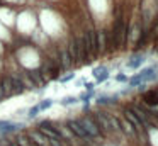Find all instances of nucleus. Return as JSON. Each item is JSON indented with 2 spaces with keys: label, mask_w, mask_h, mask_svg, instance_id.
<instances>
[{
  "label": "nucleus",
  "mask_w": 158,
  "mask_h": 146,
  "mask_svg": "<svg viewBox=\"0 0 158 146\" xmlns=\"http://www.w3.org/2000/svg\"><path fill=\"white\" fill-rule=\"evenodd\" d=\"M127 36H129V32H127V20L124 19V15L116 17L112 31H110V34H109V41H110L114 49L124 48V44H126V41H127Z\"/></svg>",
  "instance_id": "nucleus-1"
},
{
  "label": "nucleus",
  "mask_w": 158,
  "mask_h": 146,
  "mask_svg": "<svg viewBox=\"0 0 158 146\" xmlns=\"http://www.w3.org/2000/svg\"><path fill=\"white\" fill-rule=\"evenodd\" d=\"M77 121L80 122V126L85 129V132L92 139H99V138H102V136H104L102 131H100V127L97 126L95 119H94L92 115H82V117H78Z\"/></svg>",
  "instance_id": "nucleus-2"
},
{
  "label": "nucleus",
  "mask_w": 158,
  "mask_h": 146,
  "mask_svg": "<svg viewBox=\"0 0 158 146\" xmlns=\"http://www.w3.org/2000/svg\"><path fill=\"white\" fill-rule=\"evenodd\" d=\"M156 78V68H146V70H141L139 73H136L133 78L129 80L131 87H139V85L146 83V81H151Z\"/></svg>",
  "instance_id": "nucleus-3"
},
{
  "label": "nucleus",
  "mask_w": 158,
  "mask_h": 146,
  "mask_svg": "<svg viewBox=\"0 0 158 146\" xmlns=\"http://www.w3.org/2000/svg\"><path fill=\"white\" fill-rule=\"evenodd\" d=\"M124 119H126V121L129 122L131 126H133V129H134V132H136V136H139V138H144V132H146V129L143 127L141 121L136 117V114L133 112V109H131V107L124 109Z\"/></svg>",
  "instance_id": "nucleus-4"
},
{
  "label": "nucleus",
  "mask_w": 158,
  "mask_h": 146,
  "mask_svg": "<svg viewBox=\"0 0 158 146\" xmlns=\"http://www.w3.org/2000/svg\"><path fill=\"white\" fill-rule=\"evenodd\" d=\"M92 117L95 119V122L100 127L102 134H114L112 127H110V121H109V112H95Z\"/></svg>",
  "instance_id": "nucleus-5"
},
{
  "label": "nucleus",
  "mask_w": 158,
  "mask_h": 146,
  "mask_svg": "<svg viewBox=\"0 0 158 146\" xmlns=\"http://www.w3.org/2000/svg\"><path fill=\"white\" fill-rule=\"evenodd\" d=\"M66 127L73 132V136H75V138L83 139V141H92V138H90V136L85 132V129L80 126V122L77 121V119H68V121H66Z\"/></svg>",
  "instance_id": "nucleus-6"
},
{
  "label": "nucleus",
  "mask_w": 158,
  "mask_h": 146,
  "mask_svg": "<svg viewBox=\"0 0 158 146\" xmlns=\"http://www.w3.org/2000/svg\"><path fill=\"white\" fill-rule=\"evenodd\" d=\"M97 36V53H104L109 46V34L106 31H95Z\"/></svg>",
  "instance_id": "nucleus-7"
},
{
  "label": "nucleus",
  "mask_w": 158,
  "mask_h": 146,
  "mask_svg": "<svg viewBox=\"0 0 158 146\" xmlns=\"http://www.w3.org/2000/svg\"><path fill=\"white\" fill-rule=\"evenodd\" d=\"M22 127H24V122L7 121V122H5L4 127L0 129V136H7V134H12V132H19Z\"/></svg>",
  "instance_id": "nucleus-8"
},
{
  "label": "nucleus",
  "mask_w": 158,
  "mask_h": 146,
  "mask_svg": "<svg viewBox=\"0 0 158 146\" xmlns=\"http://www.w3.org/2000/svg\"><path fill=\"white\" fill-rule=\"evenodd\" d=\"M0 85H2V88H4L5 98L14 97V88H12V80H10V75H4V77H2V80H0Z\"/></svg>",
  "instance_id": "nucleus-9"
},
{
  "label": "nucleus",
  "mask_w": 158,
  "mask_h": 146,
  "mask_svg": "<svg viewBox=\"0 0 158 146\" xmlns=\"http://www.w3.org/2000/svg\"><path fill=\"white\" fill-rule=\"evenodd\" d=\"M10 80H12V88H14V95H21L26 92V85L24 81L21 80V77L17 75H10Z\"/></svg>",
  "instance_id": "nucleus-10"
},
{
  "label": "nucleus",
  "mask_w": 158,
  "mask_h": 146,
  "mask_svg": "<svg viewBox=\"0 0 158 146\" xmlns=\"http://www.w3.org/2000/svg\"><path fill=\"white\" fill-rule=\"evenodd\" d=\"M27 136H29V139H31V141L34 143L36 146H48V139H46L44 136L41 134V132H39V129L27 132Z\"/></svg>",
  "instance_id": "nucleus-11"
},
{
  "label": "nucleus",
  "mask_w": 158,
  "mask_h": 146,
  "mask_svg": "<svg viewBox=\"0 0 158 146\" xmlns=\"http://www.w3.org/2000/svg\"><path fill=\"white\" fill-rule=\"evenodd\" d=\"M73 65L72 58H70V53L66 48H63L61 51H60V68H63V70H68L70 66Z\"/></svg>",
  "instance_id": "nucleus-12"
},
{
  "label": "nucleus",
  "mask_w": 158,
  "mask_h": 146,
  "mask_svg": "<svg viewBox=\"0 0 158 146\" xmlns=\"http://www.w3.org/2000/svg\"><path fill=\"white\" fill-rule=\"evenodd\" d=\"M94 77H95L97 83H102V81H106L109 78V70L106 66H97L94 68Z\"/></svg>",
  "instance_id": "nucleus-13"
},
{
  "label": "nucleus",
  "mask_w": 158,
  "mask_h": 146,
  "mask_svg": "<svg viewBox=\"0 0 158 146\" xmlns=\"http://www.w3.org/2000/svg\"><path fill=\"white\" fill-rule=\"evenodd\" d=\"M143 63H144V56L143 54H136V56H133L129 61H127V68H138Z\"/></svg>",
  "instance_id": "nucleus-14"
},
{
  "label": "nucleus",
  "mask_w": 158,
  "mask_h": 146,
  "mask_svg": "<svg viewBox=\"0 0 158 146\" xmlns=\"http://www.w3.org/2000/svg\"><path fill=\"white\" fill-rule=\"evenodd\" d=\"M121 129H123V132H124L126 136H136V132H134L133 126H131L129 122L126 121V119H123V121H121Z\"/></svg>",
  "instance_id": "nucleus-15"
},
{
  "label": "nucleus",
  "mask_w": 158,
  "mask_h": 146,
  "mask_svg": "<svg viewBox=\"0 0 158 146\" xmlns=\"http://www.w3.org/2000/svg\"><path fill=\"white\" fill-rule=\"evenodd\" d=\"M116 102V97H109V95H99L97 97V104L99 105H109Z\"/></svg>",
  "instance_id": "nucleus-16"
},
{
  "label": "nucleus",
  "mask_w": 158,
  "mask_h": 146,
  "mask_svg": "<svg viewBox=\"0 0 158 146\" xmlns=\"http://www.w3.org/2000/svg\"><path fill=\"white\" fill-rule=\"evenodd\" d=\"M78 97H73V95H68V97H63L61 98V100H60V104H61V105H65V107H66V105H75V104H78Z\"/></svg>",
  "instance_id": "nucleus-17"
},
{
  "label": "nucleus",
  "mask_w": 158,
  "mask_h": 146,
  "mask_svg": "<svg viewBox=\"0 0 158 146\" xmlns=\"http://www.w3.org/2000/svg\"><path fill=\"white\" fill-rule=\"evenodd\" d=\"M53 104H55V100H53V98H43L41 102H38L41 112H43V111H48L49 107H53Z\"/></svg>",
  "instance_id": "nucleus-18"
},
{
  "label": "nucleus",
  "mask_w": 158,
  "mask_h": 146,
  "mask_svg": "<svg viewBox=\"0 0 158 146\" xmlns=\"http://www.w3.org/2000/svg\"><path fill=\"white\" fill-rule=\"evenodd\" d=\"M38 114H41V109H39V105H38V104L32 105L31 109H27V117H29V119L38 117Z\"/></svg>",
  "instance_id": "nucleus-19"
},
{
  "label": "nucleus",
  "mask_w": 158,
  "mask_h": 146,
  "mask_svg": "<svg viewBox=\"0 0 158 146\" xmlns=\"http://www.w3.org/2000/svg\"><path fill=\"white\" fill-rule=\"evenodd\" d=\"M94 97V92H83V94H80L78 95V100L80 102H85V104H89V100H90V98H92Z\"/></svg>",
  "instance_id": "nucleus-20"
},
{
  "label": "nucleus",
  "mask_w": 158,
  "mask_h": 146,
  "mask_svg": "<svg viewBox=\"0 0 158 146\" xmlns=\"http://www.w3.org/2000/svg\"><path fill=\"white\" fill-rule=\"evenodd\" d=\"M73 78H75V73H68L65 77H58V80H60V83H66V81L73 80Z\"/></svg>",
  "instance_id": "nucleus-21"
},
{
  "label": "nucleus",
  "mask_w": 158,
  "mask_h": 146,
  "mask_svg": "<svg viewBox=\"0 0 158 146\" xmlns=\"http://www.w3.org/2000/svg\"><path fill=\"white\" fill-rule=\"evenodd\" d=\"M83 87H85L87 92H94V87H95V85H94V83H85Z\"/></svg>",
  "instance_id": "nucleus-22"
},
{
  "label": "nucleus",
  "mask_w": 158,
  "mask_h": 146,
  "mask_svg": "<svg viewBox=\"0 0 158 146\" xmlns=\"http://www.w3.org/2000/svg\"><path fill=\"white\" fill-rule=\"evenodd\" d=\"M116 80L117 81H127V77H126V75H117Z\"/></svg>",
  "instance_id": "nucleus-23"
},
{
  "label": "nucleus",
  "mask_w": 158,
  "mask_h": 146,
  "mask_svg": "<svg viewBox=\"0 0 158 146\" xmlns=\"http://www.w3.org/2000/svg\"><path fill=\"white\" fill-rule=\"evenodd\" d=\"M5 100V94H4V88H2V85H0V102Z\"/></svg>",
  "instance_id": "nucleus-24"
},
{
  "label": "nucleus",
  "mask_w": 158,
  "mask_h": 146,
  "mask_svg": "<svg viewBox=\"0 0 158 146\" xmlns=\"http://www.w3.org/2000/svg\"><path fill=\"white\" fill-rule=\"evenodd\" d=\"M155 94H156V97H158V88H155Z\"/></svg>",
  "instance_id": "nucleus-25"
},
{
  "label": "nucleus",
  "mask_w": 158,
  "mask_h": 146,
  "mask_svg": "<svg viewBox=\"0 0 158 146\" xmlns=\"http://www.w3.org/2000/svg\"><path fill=\"white\" fill-rule=\"evenodd\" d=\"M5 146H9V144H5Z\"/></svg>",
  "instance_id": "nucleus-26"
}]
</instances>
